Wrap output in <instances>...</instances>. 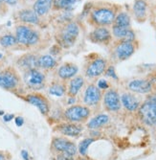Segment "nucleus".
<instances>
[{
    "mask_svg": "<svg viewBox=\"0 0 156 160\" xmlns=\"http://www.w3.org/2000/svg\"><path fill=\"white\" fill-rule=\"evenodd\" d=\"M22 82L21 76L15 67L9 66L0 71V87L6 90L19 88Z\"/></svg>",
    "mask_w": 156,
    "mask_h": 160,
    "instance_id": "1",
    "label": "nucleus"
},
{
    "mask_svg": "<svg viewBox=\"0 0 156 160\" xmlns=\"http://www.w3.org/2000/svg\"><path fill=\"white\" fill-rule=\"evenodd\" d=\"M80 34L79 25L74 21H69L63 25L59 32L58 43L64 48H69L76 42L77 38Z\"/></svg>",
    "mask_w": 156,
    "mask_h": 160,
    "instance_id": "2",
    "label": "nucleus"
},
{
    "mask_svg": "<svg viewBox=\"0 0 156 160\" xmlns=\"http://www.w3.org/2000/svg\"><path fill=\"white\" fill-rule=\"evenodd\" d=\"M16 38L21 45L34 46L39 41V33L32 27L22 24L16 29Z\"/></svg>",
    "mask_w": 156,
    "mask_h": 160,
    "instance_id": "3",
    "label": "nucleus"
},
{
    "mask_svg": "<svg viewBox=\"0 0 156 160\" xmlns=\"http://www.w3.org/2000/svg\"><path fill=\"white\" fill-rule=\"evenodd\" d=\"M22 81L28 88L33 90H39L45 86L46 76L38 68H35L23 72Z\"/></svg>",
    "mask_w": 156,
    "mask_h": 160,
    "instance_id": "4",
    "label": "nucleus"
},
{
    "mask_svg": "<svg viewBox=\"0 0 156 160\" xmlns=\"http://www.w3.org/2000/svg\"><path fill=\"white\" fill-rule=\"evenodd\" d=\"M139 115L145 124L156 125V96L149 97L139 107Z\"/></svg>",
    "mask_w": 156,
    "mask_h": 160,
    "instance_id": "5",
    "label": "nucleus"
},
{
    "mask_svg": "<svg viewBox=\"0 0 156 160\" xmlns=\"http://www.w3.org/2000/svg\"><path fill=\"white\" fill-rule=\"evenodd\" d=\"M115 18V12L107 7H100L91 12V20L100 27H105L114 23Z\"/></svg>",
    "mask_w": 156,
    "mask_h": 160,
    "instance_id": "6",
    "label": "nucleus"
},
{
    "mask_svg": "<svg viewBox=\"0 0 156 160\" xmlns=\"http://www.w3.org/2000/svg\"><path fill=\"white\" fill-rule=\"evenodd\" d=\"M64 115L71 123H80L84 122L90 116V109L85 106L74 105L65 110Z\"/></svg>",
    "mask_w": 156,
    "mask_h": 160,
    "instance_id": "7",
    "label": "nucleus"
},
{
    "mask_svg": "<svg viewBox=\"0 0 156 160\" xmlns=\"http://www.w3.org/2000/svg\"><path fill=\"white\" fill-rule=\"evenodd\" d=\"M107 68V62L103 58H96L85 68V76L89 79L98 78L103 75Z\"/></svg>",
    "mask_w": 156,
    "mask_h": 160,
    "instance_id": "8",
    "label": "nucleus"
},
{
    "mask_svg": "<svg viewBox=\"0 0 156 160\" xmlns=\"http://www.w3.org/2000/svg\"><path fill=\"white\" fill-rule=\"evenodd\" d=\"M25 100L29 104L37 107L38 108V110L41 112V114L46 115L49 113V111H50L49 102L44 95H42L38 92H33L30 94H27L25 96Z\"/></svg>",
    "mask_w": 156,
    "mask_h": 160,
    "instance_id": "9",
    "label": "nucleus"
},
{
    "mask_svg": "<svg viewBox=\"0 0 156 160\" xmlns=\"http://www.w3.org/2000/svg\"><path fill=\"white\" fill-rule=\"evenodd\" d=\"M135 52V45L133 42L122 40L118 43L117 46L114 49V55L116 59L120 62L125 61L134 54Z\"/></svg>",
    "mask_w": 156,
    "mask_h": 160,
    "instance_id": "10",
    "label": "nucleus"
},
{
    "mask_svg": "<svg viewBox=\"0 0 156 160\" xmlns=\"http://www.w3.org/2000/svg\"><path fill=\"white\" fill-rule=\"evenodd\" d=\"M104 105L109 111H118L121 108V97L117 90L108 89L104 95Z\"/></svg>",
    "mask_w": 156,
    "mask_h": 160,
    "instance_id": "11",
    "label": "nucleus"
},
{
    "mask_svg": "<svg viewBox=\"0 0 156 160\" xmlns=\"http://www.w3.org/2000/svg\"><path fill=\"white\" fill-rule=\"evenodd\" d=\"M102 91L99 87L93 83L88 84L84 91L83 102L86 106H96L102 100Z\"/></svg>",
    "mask_w": 156,
    "mask_h": 160,
    "instance_id": "12",
    "label": "nucleus"
},
{
    "mask_svg": "<svg viewBox=\"0 0 156 160\" xmlns=\"http://www.w3.org/2000/svg\"><path fill=\"white\" fill-rule=\"evenodd\" d=\"M53 148L58 151L59 152H64V153H68L70 155L74 156L77 153V147L76 145L65 138H55L53 140Z\"/></svg>",
    "mask_w": 156,
    "mask_h": 160,
    "instance_id": "13",
    "label": "nucleus"
},
{
    "mask_svg": "<svg viewBox=\"0 0 156 160\" xmlns=\"http://www.w3.org/2000/svg\"><path fill=\"white\" fill-rule=\"evenodd\" d=\"M129 89L132 92L139 94H148L152 90V83L146 79L132 80L127 84Z\"/></svg>",
    "mask_w": 156,
    "mask_h": 160,
    "instance_id": "14",
    "label": "nucleus"
},
{
    "mask_svg": "<svg viewBox=\"0 0 156 160\" xmlns=\"http://www.w3.org/2000/svg\"><path fill=\"white\" fill-rule=\"evenodd\" d=\"M79 71V68L76 64L72 62H65L61 65L56 70V76L63 82L73 79Z\"/></svg>",
    "mask_w": 156,
    "mask_h": 160,
    "instance_id": "15",
    "label": "nucleus"
},
{
    "mask_svg": "<svg viewBox=\"0 0 156 160\" xmlns=\"http://www.w3.org/2000/svg\"><path fill=\"white\" fill-rule=\"evenodd\" d=\"M111 33L105 27H97L90 33L89 38L94 43L107 44L111 40Z\"/></svg>",
    "mask_w": 156,
    "mask_h": 160,
    "instance_id": "16",
    "label": "nucleus"
},
{
    "mask_svg": "<svg viewBox=\"0 0 156 160\" xmlns=\"http://www.w3.org/2000/svg\"><path fill=\"white\" fill-rule=\"evenodd\" d=\"M37 60H38V58L36 55L29 53V54H25L22 57H20L17 62V64L23 72H25L31 69L38 68Z\"/></svg>",
    "mask_w": 156,
    "mask_h": 160,
    "instance_id": "17",
    "label": "nucleus"
},
{
    "mask_svg": "<svg viewBox=\"0 0 156 160\" xmlns=\"http://www.w3.org/2000/svg\"><path fill=\"white\" fill-rule=\"evenodd\" d=\"M54 0H36L33 10L38 17H44L53 8Z\"/></svg>",
    "mask_w": 156,
    "mask_h": 160,
    "instance_id": "18",
    "label": "nucleus"
},
{
    "mask_svg": "<svg viewBox=\"0 0 156 160\" xmlns=\"http://www.w3.org/2000/svg\"><path fill=\"white\" fill-rule=\"evenodd\" d=\"M121 103L129 111H135L140 107L139 100L131 93H124L121 96Z\"/></svg>",
    "mask_w": 156,
    "mask_h": 160,
    "instance_id": "19",
    "label": "nucleus"
},
{
    "mask_svg": "<svg viewBox=\"0 0 156 160\" xmlns=\"http://www.w3.org/2000/svg\"><path fill=\"white\" fill-rule=\"evenodd\" d=\"M84 82H85V81H84V78L82 76H75L73 79H71L67 90V94L69 95V97H75L83 87Z\"/></svg>",
    "mask_w": 156,
    "mask_h": 160,
    "instance_id": "20",
    "label": "nucleus"
},
{
    "mask_svg": "<svg viewBox=\"0 0 156 160\" xmlns=\"http://www.w3.org/2000/svg\"><path fill=\"white\" fill-rule=\"evenodd\" d=\"M18 18L23 23L27 24H38L39 23V17L35 12L34 10L25 9L18 12Z\"/></svg>",
    "mask_w": 156,
    "mask_h": 160,
    "instance_id": "21",
    "label": "nucleus"
},
{
    "mask_svg": "<svg viewBox=\"0 0 156 160\" xmlns=\"http://www.w3.org/2000/svg\"><path fill=\"white\" fill-rule=\"evenodd\" d=\"M37 65L42 70H53L58 66V62L52 55H43L38 57Z\"/></svg>",
    "mask_w": 156,
    "mask_h": 160,
    "instance_id": "22",
    "label": "nucleus"
},
{
    "mask_svg": "<svg viewBox=\"0 0 156 160\" xmlns=\"http://www.w3.org/2000/svg\"><path fill=\"white\" fill-rule=\"evenodd\" d=\"M66 83L65 82L61 80H56L51 82V84L48 87V92L49 94L56 96V97H62L66 93Z\"/></svg>",
    "mask_w": 156,
    "mask_h": 160,
    "instance_id": "23",
    "label": "nucleus"
},
{
    "mask_svg": "<svg viewBox=\"0 0 156 160\" xmlns=\"http://www.w3.org/2000/svg\"><path fill=\"white\" fill-rule=\"evenodd\" d=\"M59 132H61L62 134L66 136H71V137H76L81 132V127L80 125H77L75 123L71 124H62L59 126L58 128Z\"/></svg>",
    "mask_w": 156,
    "mask_h": 160,
    "instance_id": "24",
    "label": "nucleus"
},
{
    "mask_svg": "<svg viewBox=\"0 0 156 160\" xmlns=\"http://www.w3.org/2000/svg\"><path fill=\"white\" fill-rule=\"evenodd\" d=\"M109 121V117L105 114H99L97 116H95L94 118H92L88 123H87V127L89 128L92 129H96L101 128L105 125H106Z\"/></svg>",
    "mask_w": 156,
    "mask_h": 160,
    "instance_id": "25",
    "label": "nucleus"
},
{
    "mask_svg": "<svg viewBox=\"0 0 156 160\" xmlns=\"http://www.w3.org/2000/svg\"><path fill=\"white\" fill-rule=\"evenodd\" d=\"M80 0H54L53 8L56 10L71 11Z\"/></svg>",
    "mask_w": 156,
    "mask_h": 160,
    "instance_id": "26",
    "label": "nucleus"
},
{
    "mask_svg": "<svg viewBox=\"0 0 156 160\" xmlns=\"http://www.w3.org/2000/svg\"><path fill=\"white\" fill-rule=\"evenodd\" d=\"M133 12L137 19H144L147 12V3L144 0H136L133 5Z\"/></svg>",
    "mask_w": 156,
    "mask_h": 160,
    "instance_id": "27",
    "label": "nucleus"
},
{
    "mask_svg": "<svg viewBox=\"0 0 156 160\" xmlns=\"http://www.w3.org/2000/svg\"><path fill=\"white\" fill-rule=\"evenodd\" d=\"M114 25L122 26V27H130V18L126 12H120L115 18Z\"/></svg>",
    "mask_w": 156,
    "mask_h": 160,
    "instance_id": "28",
    "label": "nucleus"
},
{
    "mask_svg": "<svg viewBox=\"0 0 156 160\" xmlns=\"http://www.w3.org/2000/svg\"><path fill=\"white\" fill-rule=\"evenodd\" d=\"M130 30V27H122V26H117V25H113L112 27V34L116 38L123 40L126 34L129 33Z\"/></svg>",
    "mask_w": 156,
    "mask_h": 160,
    "instance_id": "29",
    "label": "nucleus"
},
{
    "mask_svg": "<svg viewBox=\"0 0 156 160\" xmlns=\"http://www.w3.org/2000/svg\"><path fill=\"white\" fill-rule=\"evenodd\" d=\"M17 43V40L16 38V36L8 34V35H4L2 37H0V45L2 47H5V48L12 47L13 45H16Z\"/></svg>",
    "mask_w": 156,
    "mask_h": 160,
    "instance_id": "30",
    "label": "nucleus"
},
{
    "mask_svg": "<svg viewBox=\"0 0 156 160\" xmlns=\"http://www.w3.org/2000/svg\"><path fill=\"white\" fill-rule=\"evenodd\" d=\"M95 140L93 138H86L82 140L80 145H79V152L81 154V155H85L87 153V150H88V147L90 146V145L94 142Z\"/></svg>",
    "mask_w": 156,
    "mask_h": 160,
    "instance_id": "31",
    "label": "nucleus"
},
{
    "mask_svg": "<svg viewBox=\"0 0 156 160\" xmlns=\"http://www.w3.org/2000/svg\"><path fill=\"white\" fill-rule=\"evenodd\" d=\"M105 75H106L107 77H110V78L115 79V80L118 79V77H117V75H116V73H115V68L113 67L112 65H110V66H108V67L106 68V70H105Z\"/></svg>",
    "mask_w": 156,
    "mask_h": 160,
    "instance_id": "32",
    "label": "nucleus"
},
{
    "mask_svg": "<svg viewBox=\"0 0 156 160\" xmlns=\"http://www.w3.org/2000/svg\"><path fill=\"white\" fill-rule=\"evenodd\" d=\"M97 86H98L101 90H106V89L109 88V84H108L107 81H105V80H104V79L98 81Z\"/></svg>",
    "mask_w": 156,
    "mask_h": 160,
    "instance_id": "33",
    "label": "nucleus"
},
{
    "mask_svg": "<svg viewBox=\"0 0 156 160\" xmlns=\"http://www.w3.org/2000/svg\"><path fill=\"white\" fill-rule=\"evenodd\" d=\"M56 160H74V159L72 155H70L68 153H64V152H61L56 156Z\"/></svg>",
    "mask_w": 156,
    "mask_h": 160,
    "instance_id": "34",
    "label": "nucleus"
},
{
    "mask_svg": "<svg viewBox=\"0 0 156 160\" xmlns=\"http://www.w3.org/2000/svg\"><path fill=\"white\" fill-rule=\"evenodd\" d=\"M2 1L10 6H15L17 5V3L18 2V0H2Z\"/></svg>",
    "mask_w": 156,
    "mask_h": 160,
    "instance_id": "35",
    "label": "nucleus"
},
{
    "mask_svg": "<svg viewBox=\"0 0 156 160\" xmlns=\"http://www.w3.org/2000/svg\"><path fill=\"white\" fill-rule=\"evenodd\" d=\"M23 123H24V120L22 117H17L16 118V124L17 127H21L23 125Z\"/></svg>",
    "mask_w": 156,
    "mask_h": 160,
    "instance_id": "36",
    "label": "nucleus"
},
{
    "mask_svg": "<svg viewBox=\"0 0 156 160\" xmlns=\"http://www.w3.org/2000/svg\"><path fill=\"white\" fill-rule=\"evenodd\" d=\"M12 118H13V115H12V114H7V115L4 116V121H5V122H9V121H11Z\"/></svg>",
    "mask_w": 156,
    "mask_h": 160,
    "instance_id": "37",
    "label": "nucleus"
},
{
    "mask_svg": "<svg viewBox=\"0 0 156 160\" xmlns=\"http://www.w3.org/2000/svg\"><path fill=\"white\" fill-rule=\"evenodd\" d=\"M21 154H22V157H23V159L24 160H29V154H28V152H26V151H22L21 152Z\"/></svg>",
    "mask_w": 156,
    "mask_h": 160,
    "instance_id": "38",
    "label": "nucleus"
},
{
    "mask_svg": "<svg viewBox=\"0 0 156 160\" xmlns=\"http://www.w3.org/2000/svg\"><path fill=\"white\" fill-rule=\"evenodd\" d=\"M75 97H70L68 100V105H74L75 104Z\"/></svg>",
    "mask_w": 156,
    "mask_h": 160,
    "instance_id": "39",
    "label": "nucleus"
},
{
    "mask_svg": "<svg viewBox=\"0 0 156 160\" xmlns=\"http://www.w3.org/2000/svg\"><path fill=\"white\" fill-rule=\"evenodd\" d=\"M0 160H6V158H5V156L2 154V153H0Z\"/></svg>",
    "mask_w": 156,
    "mask_h": 160,
    "instance_id": "40",
    "label": "nucleus"
}]
</instances>
